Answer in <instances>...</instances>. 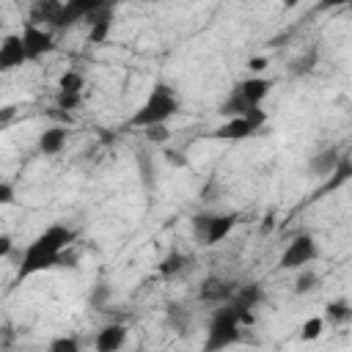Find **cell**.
<instances>
[{"label": "cell", "instance_id": "cell-25", "mask_svg": "<svg viewBox=\"0 0 352 352\" xmlns=\"http://www.w3.org/2000/svg\"><path fill=\"white\" fill-rule=\"evenodd\" d=\"M316 60H319V50L314 47V50H308V52H302L294 63H292V74H308L314 66H316Z\"/></svg>", "mask_w": 352, "mask_h": 352}, {"label": "cell", "instance_id": "cell-6", "mask_svg": "<svg viewBox=\"0 0 352 352\" xmlns=\"http://www.w3.org/2000/svg\"><path fill=\"white\" fill-rule=\"evenodd\" d=\"M316 256H319L316 239H314L311 234H297V236L286 245V250L280 253L278 267H280V270H300V267L316 261Z\"/></svg>", "mask_w": 352, "mask_h": 352}, {"label": "cell", "instance_id": "cell-24", "mask_svg": "<svg viewBox=\"0 0 352 352\" xmlns=\"http://www.w3.org/2000/svg\"><path fill=\"white\" fill-rule=\"evenodd\" d=\"M322 330H324V319L322 316H311V319H305L300 324V338L302 341H316L322 336Z\"/></svg>", "mask_w": 352, "mask_h": 352}, {"label": "cell", "instance_id": "cell-30", "mask_svg": "<svg viewBox=\"0 0 352 352\" xmlns=\"http://www.w3.org/2000/svg\"><path fill=\"white\" fill-rule=\"evenodd\" d=\"M267 66H270V58H267V55H264V58H261V55H256V58H250V60H248V69H250L253 74L267 72Z\"/></svg>", "mask_w": 352, "mask_h": 352}, {"label": "cell", "instance_id": "cell-13", "mask_svg": "<svg viewBox=\"0 0 352 352\" xmlns=\"http://www.w3.org/2000/svg\"><path fill=\"white\" fill-rule=\"evenodd\" d=\"M236 226V214L234 212H223V214H212L209 220V234H206V245H220Z\"/></svg>", "mask_w": 352, "mask_h": 352}, {"label": "cell", "instance_id": "cell-2", "mask_svg": "<svg viewBox=\"0 0 352 352\" xmlns=\"http://www.w3.org/2000/svg\"><path fill=\"white\" fill-rule=\"evenodd\" d=\"M179 107H182L179 94H176L168 82H157V85L148 91L146 102L132 113L129 124H132V126H138V129L151 126V124H165L170 116H176V113H179Z\"/></svg>", "mask_w": 352, "mask_h": 352}, {"label": "cell", "instance_id": "cell-19", "mask_svg": "<svg viewBox=\"0 0 352 352\" xmlns=\"http://www.w3.org/2000/svg\"><path fill=\"white\" fill-rule=\"evenodd\" d=\"M349 316H352L349 302H346L344 297H338V300H330V302L324 305V316H322V319L330 322V324H346Z\"/></svg>", "mask_w": 352, "mask_h": 352}, {"label": "cell", "instance_id": "cell-16", "mask_svg": "<svg viewBox=\"0 0 352 352\" xmlns=\"http://www.w3.org/2000/svg\"><path fill=\"white\" fill-rule=\"evenodd\" d=\"M338 160H341V154H338L336 148H324V151H319V154H314V157H311L308 168H311V173H314V176L324 179V176H330V173L336 170Z\"/></svg>", "mask_w": 352, "mask_h": 352}, {"label": "cell", "instance_id": "cell-10", "mask_svg": "<svg viewBox=\"0 0 352 352\" xmlns=\"http://www.w3.org/2000/svg\"><path fill=\"white\" fill-rule=\"evenodd\" d=\"M22 63H28L22 38H19L16 33L3 36V38H0V72H14V69H19Z\"/></svg>", "mask_w": 352, "mask_h": 352}, {"label": "cell", "instance_id": "cell-20", "mask_svg": "<svg viewBox=\"0 0 352 352\" xmlns=\"http://www.w3.org/2000/svg\"><path fill=\"white\" fill-rule=\"evenodd\" d=\"M316 286H319V275H316V270H311L308 264L300 267V275L294 278V294H308V292H314Z\"/></svg>", "mask_w": 352, "mask_h": 352}, {"label": "cell", "instance_id": "cell-21", "mask_svg": "<svg viewBox=\"0 0 352 352\" xmlns=\"http://www.w3.org/2000/svg\"><path fill=\"white\" fill-rule=\"evenodd\" d=\"M82 88H85V77L77 69H66L58 77V91H77V94H82Z\"/></svg>", "mask_w": 352, "mask_h": 352}, {"label": "cell", "instance_id": "cell-9", "mask_svg": "<svg viewBox=\"0 0 352 352\" xmlns=\"http://www.w3.org/2000/svg\"><path fill=\"white\" fill-rule=\"evenodd\" d=\"M236 283L228 280V278H220V275H209L204 278V283L198 286V297L204 302H212V305H220V302H228V297L234 294Z\"/></svg>", "mask_w": 352, "mask_h": 352}, {"label": "cell", "instance_id": "cell-3", "mask_svg": "<svg viewBox=\"0 0 352 352\" xmlns=\"http://www.w3.org/2000/svg\"><path fill=\"white\" fill-rule=\"evenodd\" d=\"M270 91H272V80H270V77H261V74H253V77H248V80H242V82H236V85L231 88V94H228L226 102L220 104V113H223L226 118H231V116H245L248 110L258 107V104L270 96Z\"/></svg>", "mask_w": 352, "mask_h": 352}, {"label": "cell", "instance_id": "cell-26", "mask_svg": "<svg viewBox=\"0 0 352 352\" xmlns=\"http://www.w3.org/2000/svg\"><path fill=\"white\" fill-rule=\"evenodd\" d=\"M330 176H333V179H330V184H327V187H330V190H336L338 184H344V182L352 176V162H349L346 157H341V160H338V165H336V170H333Z\"/></svg>", "mask_w": 352, "mask_h": 352}, {"label": "cell", "instance_id": "cell-4", "mask_svg": "<svg viewBox=\"0 0 352 352\" xmlns=\"http://www.w3.org/2000/svg\"><path fill=\"white\" fill-rule=\"evenodd\" d=\"M239 311L231 302H220V308H214L209 327H206V344L204 349H223L239 341Z\"/></svg>", "mask_w": 352, "mask_h": 352}, {"label": "cell", "instance_id": "cell-23", "mask_svg": "<svg viewBox=\"0 0 352 352\" xmlns=\"http://www.w3.org/2000/svg\"><path fill=\"white\" fill-rule=\"evenodd\" d=\"M80 102H82V94H77V91H58L55 94V110L69 113V110H77Z\"/></svg>", "mask_w": 352, "mask_h": 352}, {"label": "cell", "instance_id": "cell-34", "mask_svg": "<svg viewBox=\"0 0 352 352\" xmlns=\"http://www.w3.org/2000/svg\"><path fill=\"white\" fill-rule=\"evenodd\" d=\"M14 116H16V107H14V104H6V107H0V124L11 121Z\"/></svg>", "mask_w": 352, "mask_h": 352}, {"label": "cell", "instance_id": "cell-15", "mask_svg": "<svg viewBox=\"0 0 352 352\" xmlns=\"http://www.w3.org/2000/svg\"><path fill=\"white\" fill-rule=\"evenodd\" d=\"M261 300V289L258 283H245V286H236L234 294L228 297V302L236 308V311H253Z\"/></svg>", "mask_w": 352, "mask_h": 352}, {"label": "cell", "instance_id": "cell-18", "mask_svg": "<svg viewBox=\"0 0 352 352\" xmlns=\"http://www.w3.org/2000/svg\"><path fill=\"white\" fill-rule=\"evenodd\" d=\"M187 264H190V258H187L182 250H170V253L160 261V267H157V270H160V275H162V278H176L179 272H184V270H187Z\"/></svg>", "mask_w": 352, "mask_h": 352}, {"label": "cell", "instance_id": "cell-8", "mask_svg": "<svg viewBox=\"0 0 352 352\" xmlns=\"http://www.w3.org/2000/svg\"><path fill=\"white\" fill-rule=\"evenodd\" d=\"M19 38H22V47H25L28 60H38V58H44V55H50V52L55 50V36H52V30H47L44 25H36V22H30V19L22 25Z\"/></svg>", "mask_w": 352, "mask_h": 352}, {"label": "cell", "instance_id": "cell-17", "mask_svg": "<svg viewBox=\"0 0 352 352\" xmlns=\"http://www.w3.org/2000/svg\"><path fill=\"white\" fill-rule=\"evenodd\" d=\"M60 6H63V0H36L33 3V8H30V22H36V25H55V19H58V14H60Z\"/></svg>", "mask_w": 352, "mask_h": 352}, {"label": "cell", "instance_id": "cell-11", "mask_svg": "<svg viewBox=\"0 0 352 352\" xmlns=\"http://www.w3.org/2000/svg\"><path fill=\"white\" fill-rule=\"evenodd\" d=\"M126 344V327L124 324H104L99 333H96V338H94V346L99 349V352H116V349H121Z\"/></svg>", "mask_w": 352, "mask_h": 352}, {"label": "cell", "instance_id": "cell-33", "mask_svg": "<svg viewBox=\"0 0 352 352\" xmlns=\"http://www.w3.org/2000/svg\"><path fill=\"white\" fill-rule=\"evenodd\" d=\"M346 3H352V0H319V3H316V11H330V8H341V6H346Z\"/></svg>", "mask_w": 352, "mask_h": 352}, {"label": "cell", "instance_id": "cell-14", "mask_svg": "<svg viewBox=\"0 0 352 352\" xmlns=\"http://www.w3.org/2000/svg\"><path fill=\"white\" fill-rule=\"evenodd\" d=\"M66 138H69L66 126H47V129L38 135V151L47 154V157L60 154L63 146H66Z\"/></svg>", "mask_w": 352, "mask_h": 352}, {"label": "cell", "instance_id": "cell-27", "mask_svg": "<svg viewBox=\"0 0 352 352\" xmlns=\"http://www.w3.org/2000/svg\"><path fill=\"white\" fill-rule=\"evenodd\" d=\"M143 135L148 143H168L170 140V132L165 124H151V126H143Z\"/></svg>", "mask_w": 352, "mask_h": 352}, {"label": "cell", "instance_id": "cell-31", "mask_svg": "<svg viewBox=\"0 0 352 352\" xmlns=\"http://www.w3.org/2000/svg\"><path fill=\"white\" fill-rule=\"evenodd\" d=\"M165 160H168L170 165H176V168H184V165H187L184 151H173V148H168V151H165Z\"/></svg>", "mask_w": 352, "mask_h": 352}, {"label": "cell", "instance_id": "cell-29", "mask_svg": "<svg viewBox=\"0 0 352 352\" xmlns=\"http://www.w3.org/2000/svg\"><path fill=\"white\" fill-rule=\"evenodd\" d=\"M16 201V190L11 182H0V206H11Z\"/></svg>", "mask_w": 352, "mask_h": 352}, {"label": "cell", "instance_id": "cell-12", "mask_svg": "<svg viewBox=\"0 0 352 352\" xmlns=\"http://www.w3.org/2000/svg\"><path fill=\"white\" fill-rule=\"evenodd\" d=\"M85 22H88V41H91V44H102V41H107L110 28H113V8L96 11V14H91Z\"/></svg>", "mask_w": 352, "mask_h": 352}, {"label": "cell", "instance_id": "cell-5", "mask_svg": "<svg viewBox=\"0 0 352 352\" xmlns=\"http://www.w3.org/2000/svg\"><path fill=\"white\" fill-rule=\"evenodd\" d=\"M264 124H267V113L258 104V107L248 110L245 116H231L223 126L214 129V138L217 140H245V138H253Z\"/></svg>", "mask_w": 352, "mask_h": 352}, {"label": "cell", "instance_id": "cell-1", "mask_svg": "<svg viewBox=\"0 0 352 352\" xmlns=\"http://www.w3.org/2000/svg\"><path fill=\"white\" fill-rule=\"evenodd\" d=\"M74 242V228L63 226V223H52L47 226L33 242H28V248L22 250V258H19V270H16V278L25 280L36 272H44V270H52L63 261V253L66 248Z\"/></svg>", "mask_w": 352, "mask_h": 352}, {"label": "cell", "instance_id": "cell-35", "mask_svg": "<svg viewBox=\"0 0 352 352\" xmlns=\"http://www.w3.org/2000/svg\"><path fill=\"white\" fill-rule=\"evenodd\" d=\"M104 294H107V289H99V292L94 294V305H102V300H104Z\"/></svg>", "mask_w": 352, "mask_h": 352}, {"label": "cell", "instance_id": "cell-28", "mask_svg": "<svg viewBox=\"0 0 352 352\" xmlns=\"http://www.w3.org/2000/svg\"><path fill=\"white\" fill-rule=\"evenodd\" d=\"M50 349L52 352H77L80 349V341L74 336H58L50 341Z\"/></svg>", "mask_w": 352, "mask_h": 352}, {"label": "cell", "instance_id": "cell-32", "mask_svg": "<svg viewBox=\"0 0 352 352\" xmlns=\"http://www.w3.org/2000/svg\"><path fill=\"white\" fill-rule=\"evenodd\" d=\"M14 253V236L11 234H0V258Z\"/></svg>", "mask_w": 352, "mask_h": 352}, {"label": "cell", "instance_id": "cell-36", "mask_svg": "<svg viewBox=\"0 0 352 352\" xmlns=\"http://www.w3.org/2000/svg\"><path fill=\"white\" fill-rule=\"evenodd\" d=\"M297 3H300V0H280V6H283V8H294Z\"/></svg>", "mask_w": 352, "mask_h": 352}, {"label": "cell", "instance_id": "cell-22", "mask_svg": "<svg viewBox=\"0 0 352 352\" xmlns=\"http://www.w3.org/2000/svg\"><path fill=\"white\" fill-rule=\"evenodd\" d=\"M209 220H212V214H206V212H198V214H192V220H190V234H192V239H195L198 245H206Z\"/></svg>", "mask_w": 352, "mask_h": 352}, {"label": "cell", "instance_id": "cell-7", "mask_svg": "<svg viewBox=\"0 0 352 352\" xmlns=\"http://www.w3.org/2000/svg\"><path fill=\"white\" fill-rule=\"evenodd\" d=\"M113 6H116V0H63L60 14H58V19H55L52 28L66 30V28H72V25H77V22H82V19H88L91 14L104 11V8H113Z\"/></svg>", "mask_w": 352, "mask_h": 352}]
</instances>
